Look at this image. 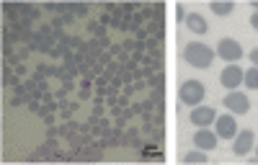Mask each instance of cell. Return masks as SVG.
Masks as SVG:
<instances>
[{
    "label": "cell",
    "mask_w": 258,
    "mask_h": 165,
    "mask_svg": "<svg viewBox=\"0 0 258 165\" xmlns=\"http://www.w3.org/2000/svg\"><path fill=\"white\" fill-rule=\"evenodd\" d=\"M59 116H62V121H70L73 119V109H59Z\"/></svg>",
    "instance_id": "83f0119b"
},
{
    "label": "cell",
    "mask_w": 258,
    "mask_h": 165,
    "mask_svg": "<svg viewBox=\"0 0 258 165\" xmlns=\"http://www.w3.org/2000/svg\"><path fill=\"white\" fill-rule=\"evenodd\" d=\"M217 137L222 139H235V134H238V124H235L232 116H217Z\"/></svg>",
    "instance_id": "ba28073f"
},
{
    "label": "cell",
    "mask_w": 258,
    "mask_h": 165,
    "mask_svg": "<svg viewBox=\"0 0 258 165\" xmlns=\"http://www.w3.org/2000/svg\"><path fill=\"white\" fill-rule=\"evenodd\" d=\"M41 101H44V103H47V106H52V103H54V96H52V93L47 91V93H44V98H41Z\"/></svg>",
    "instance_id": "e575fe53"
},
{
    "label": "cell",
    "mask_w": 258,
    "mask_h": 165,
    "mask_svg": "<svg viewBox=\"0 0 258 165\" xmlns=\"http://www.w3.org/2000/svg\"><path fill=\"white\" fill-rule=\"evenodd\" d=\"M91 98H93V93H91V91H83V88L78 91V101H91Z\"/></svg>",
    "instance_id": "d4e9b609"
},
{
    "label": "cell",
    "mask_w": 258,
    "mask_h": 165,
    "mask_svg": "<svg viewBox=\"0 0 258 165\" xmlns=\"http://www.w3.org/2000/svg\"><path fill=\"white\" fill-rule=\"evenodd\" d=\"M209 8H212L214 16H230V13L235 11L232 3H217V0H214V3H209Z\"/></svg>",
    "instance_id": "8fae6325"
},
{
    "label": "cell",
    "mask_w": 258,
    "mask_h": 165,
    "mask_svg": "<svg viewBox=\"0 0 258 165\" xmlns=\"http://www.w3.org/2000/svg\"><path fill=\"white\" fill-rule=\"evenodd\" d=\"M98 62H101V65L106 67V65H109V62H114V57H111V52H103L101 57H98Z\"/></svg>",
    "instance_id": "603a6c76"
},
{
    "label": "cell",
    "mask_w": 258,
    "mask_h": 165,
    "mask_svg": "<svg viewBox=\"0 0 258 165\" xmlns=\"http://www.w3.org/2000/svg\"><path fill=\"white\" fill-rule=\"evenodd\" d=\"M222 103L232 111V114H238V116H243V114H248V109H250V101H248V96H243V93H227L225 98H222Z\"/></svg>",
    "instance_id": "277c9868"
},
{
    "label": "cell",
    "mask_w": 258,
    "mask_h": 165,
    "mask_svg": "<svg viewBox=\"0 0 258 165\" xmlns=\"http://www.w3.org/2000/svg\"><path fill=\"white\" fill-rule=\"evenodd\" d=\"M243 82L250 88V91H258V67H250V70H245V75H243Z\"/></svg>",
    "instance_id": "7c38bea8"
},
{
    "label": "cell",
    "mask_w": 258,
    "mask_h": 165,
    "mask_svg": "<svg viewBox=\"0 0 258 165\" xmlns=\"http://www.w3.org/2000/svg\"><path fill=\"white\" fill-rule=\"evenodd\" d=\"M121 47H124V52L132 54V52L137 49V41H135V39H126V41H121Z\"/></svg>",
    "instance_id": "ffe728a7"
},
{
    "label": "cell",
    "mask_w": 258,
    "mask_h": 165,
    "mask_svg": "<svg viewBox=\"0 0 258 165\" xmlns=\"http://www.w3.org/2000/svg\"><path fill=\"white\" fill-rule=\"evenodd\" d=\"M26 72H29V70H26V65H16V75H18V77H24Z\"/></svg>",
    "instance_id": "d6a6232c"
},
{
    "label": "cell",
    "mask_w": 258,
    "mask_h": 165,
    "mask_svg": "<svg viewBox=\"0 0 258 165\" xmlns=\"http://www.w3.org/2000/svg\"><path fill=\"white\" fill-rule=\"evenodd\" d=\"M75 13L78 16H88V6H75Z\"/></svg>",
    "instance_id": "836d02e7"
},
{
    "label": "cell",
    "mask_w": 258,
    "mask_h": 165,
    "mask_svg": "<svg viewBox=\"0 0 258 165\" xmlns=\"http://www.w3.org/2000/svg\"><path fill=\"white\" fill-rule=\"evenodd\" d=\"M18 39H21V36H18L16 31H8V29L3 31V41H6V44H16Z\"/></svg>",
    "instance_id": "d6986e66"
},
{
    "label": "cell",
    "mask_w": 258,
    "mask_h": 165,
    "mask_svg": "<svg viewBox=\"0 0 258 165\" xmlns=\"http://www.w3.org/2000/svg\"><path fill=\"white\" fill-rule=\"evenodd\" d=\"M153 72H155V67H150V65H145V67H142V77H147V80H150V77H155Z\"/></svg>",
    "instance_id": "f546056e"
},
{
    "label": "cell",
    "mask_w": 258,
    "mask_h": 165,
    "mask_svg": "<svg viewBox=\"0 0 258 165\" xmlns=\"http://www.w3.org/2000/svg\"><path fill=\"white\" fill-rule=\"evenodd\" d=\"M183 162H207V155L199 152V150H194V152H186L183 155Z\"/></svg>",
    "instance_id": "2e32d148"
},
{
    "label": "cell",
    "mask_w": 258,
    "mask_h": 165,
    "mask_svg": "<svg viewBox=\"0 0 258 165\" xmlns=\"http://www.w3.org/2000/svg\"><path fill=\"white\" fill-rule=\"evenodd\" d=\"M78 86H80L83 91H91V88H93V80H88V77H83V80L78 82Z\"/></svg>",
    "instance_id": "484cf974"
},
{
    "label": "cell",
    "mask_w": 258,
    "mask_h": 165,
    "mask_svg": "<svg viewBox=\"0 0 258 165\" xmlns=\"http://www.w3.org/2000/svg\"><path fill=\"white\" fill-rule=\"evenodd\" d=\"M153 109H155V101H153V98L142 101V111H153Z\"/></svg>",
    "instance_id": "4316f807"
},
{
    "label": "cell",
    "mask_w": 258,
    "mask_h": 165,
    "mask_svg": "<svg viewBox=\"0 0 258 165\" xmlns=\"http://www.w3.org/2000/svg\"><path fill=\"white\" fill-rule=\"evenodd\" d=\"M183 59L191 67L207 70L212 65V59H214V52L207 44H202V41H191V44H186V49H183Z\"/></svg>",
    "instance_id": "6da1fadb"
},
{
    "label": "cell",
    "mask_w": 258,
    "mask_h": 165,
    "mask_svg": "<svg viewBox=\"0 0 258 165\" xmlns=\"http://www.w3.org/2000/svg\"><path fill=\"white\" fill-rule=\"evenodd\" d=\"M3 86L6 88H16V86H21V77L16 72H11L8 67H3Z\"/></svg>",
    "instance_id": "4fadbf2b"
},
{
    "label": "cell",
    "mask_w": 258,
    "mask_h": 165,
    "mask_svg": "<svg viewBox=\"0 0 258 165\" xmlns=\"http://www.w3.org/2000/svg\"><path fill=\"white\" fill-rule=\"evenodd\" d=\"M217 121V114H214V109H209V106H194V111H191V124H197L199 129H204V127H209V124H214Z\"/></svg>",
    "instance_id": "52a82bcc"
},
{
    "label": "cell",
    "mask_w": 258,
    "mask_h": 165,
    "mask_svg": "<svg viewBox=\"0 0 258 165\" xmlns=\"http://www.w3.org/2000/svg\"><path fill=\"white\" fill-rule=\"evenodd\" d=\"M147 86V82H142V80H135V91H142Z\"/></svg>",
    "instance_id": "ab89813d"
},
{
    "label": "cell",
    "mask_w": 258,
    "mask_h": 165,
    "mask_svg": "<svg viewBox=\"0 0 258 165\" xmlns=\"http://www.w3.org/2000/svg\"><path fill=\"white\" fill-rule=\"evenodd\" d=\"M163 139H165V132H163V127H160L158 132H153V142H158V144H163Z\"/></svg>",
    "instance_id": "cb8c5ba5"
},
{
    "label": "cell",
    "mask_w": 258,
    "mask_h": 165,
    "mask_svg": "<svg viewBox=\"0 0 258 165\" xmlns=\"http://www.w3.org/2000/svg\"><path fill=\"white\" fill-rule=\"evenodd\" d=\"M250 62H253V67H258V49L250 52Z\"/></svg>",
    "instance_id": "8d00e7d4"
},
{
    "label": "cell",
    "mask_w": 258,
    "mask_h": 165,
    "mask_svg": "<svg viewBox=\"0 0 258 165\" xmlns=\"http://www.w3.org/2000/svg\"><path fill=\"white\" fill-rule=\"evenodd\" d=\"M243 70L238 67V65H227L225 70H222V75H220V86H225L227 91H235L243 82Z\"/></svg>",
    "instance_id": "8992f818"
},
{
    "label": "cell",
    "mask_w": 258,
    "mask_h": 165,
    "mask_svg": "<svg viewBox=\"0 0 258 165\" xmlns=\"http://www.w3.org/2000/svg\"><path fill=\"white\" fill-rule=\"evenodd\" d=\"M109 52H111V57H119V54L124 52V47H121V44H111V49H109Z\"/></svg>",
    "instance_id": "4dcf8cb0"
},
{
    "label": "cell",
    "mask_w": 258,
    "mask_h": 165,
    "mask_svg": "<svg viewBox=\"0 0 258 165\" xmlns=\"http://www.w3.org/2000/svg\"><path fill=\"white\" fill-rule=\"evenodd\" d=\"M142 157H163V152L155 147V142H150L147 147H142Z\"/></svg>",
    "instance_id": "e0dca14e"
},
{
    "label": "cell",
    "mask_w": 258,
    "mask_h": 165,
    "mask_svg": "<svg viewBox=\"0 0 258 165\" xmlns=\"http://www.w3.org/2000/svg\"><path fill=\"white\" fill-rule=\"evenodd\" d=\"M194 144H197L199 150L209 152V150H214V147H217V134H214V132H209V129L204 127V129H199L197 134H194Z\"/></svg>",
    "instance_id": "9c48e42d"
},
{
    "label": "cell",
    "mask_w": 258,
    "mask_h": 165,
    "mask_svg": "<svg viewBox=\"0 0 258 165\" xmlns=\"http://www.w3.org/2000/svg\"><path fill=\"white\" fill-rule=\"evenodd\" d=\"M36 88L47 93V91H49V82H47V80H41V82H36Z\"/></svg>",
    "instance_id": "d590c367"
},
{
    "label": "cell",
    "mask_w": 258,
    "mask_h": 165,
    "mask_svg": "<svg viewBox=\"0 0 258 165\" xmlns=\"http://www.w3.org/2000/svg\"><path fill=\"white\" fill-rule=\"evenodd\" d=\"M217 57L220 59H225V62H238L240 57H243V47L238 44L235 39H222L220 41V47H217Z\"/></svg>",
    "instance_id": "3957f363"
},
{
    "label": "cell",
    "mask_w": 258,
    "mask_h": 165,
    "mask_svg": "<svg viewBox=\"0 0 258 165\" xmlns=\"http://www.w3.org/2000/svg\"><path fill=\"white\" fill-rule=\"evenodd\" d=\"M135 39H137V41H147V39H150L147 29H137V31H135Z\"/></svg>",
    "instance_id": "7402d4cb"
},
{
    "label": "cell",
    "mask_w": 258,
    "mask_h": 165,
    "mask_svg": "<svg viewBox=\"0 0 258 165\" xmlns=\"http://www.w3.org/2000/svg\"><path fill=\"white\" fill-rule=\"evenodd\" d=\"M132 111L135 114H142V103H132Z\"/></svg>",
    "instance_id": "60d3db41"
},
{
    "label": "cell",
    "mask_w": 258,
    "mask_h": 165,
    "mask_svg": "<svg viewBox=\"0 0 258 165\" xmlns=\"http://www.w3.org/2000/svg\"><path fill=\"white\" fill-rule=\"evenodd\" d=\"M186 26H188L194 34H199V36L207 34V21H204L199 13H188V16H186Z\"/></svg>",
    "instance_id": "30bf717a"
},
{
    "label": "cell",
    "mask_w": 258,
    "mask_h": 165,
    "mask_svg": "<svg viewBox=\"0 0 258 165\" xmlns=\"http://www.w3.org/2000/svg\"><path fill=\"white\" fill-rule=\"evenodd\" d=\"M253 144H255V134H253L250 129H243V132H238V134H235L232 152L238 155V157H243V155H248V152L253 150Z\"/></svg>",
    "instance_id": "5b68a950"
},
{
    "label": "cell",
    "mask_w": 258,
    "mask_h": 165,
    "mask_svg": "<svg viewBox=\"0 0 258 165\" xmlns=\"http://www.w3.org/2000/svg\"><path fill=\"white\" fill-rule=\"evenodd\" d=\"M18 13H21V18H39V8L36 6H24V3H21L18 6Z\"/></svg>",
    "instance_id": "9a60e30c"
},
{
    "label": "cell",
    "mask_w": 258,
    "mask_h": 165,
    "mask_svg": "<svg viewBox=\"0 0 258 165\" xmlns=\"http://www.w3.org/2000/svg\"><path fill=\"white\" fill-rule=\"evenodd\" d=\"M121 93H124V96H129V98H132V93H135V82H126V86L121 88Z\"/></svg>",
    "instance_id": "f1b7e54d"
},
{
    "label": "cell",
    "mask_w": 258,
    "mask_h": 165,
    "mask_svg": "<svg viewBox=\"0 0 258 165\" xmlns=\"http://www.w3.org/2000/svg\"><path fill=\"white\" fill-rule=\"evenodd\" d=\"M54 137H57V127H49L47 129V139H54Z\"/></svg>",
    "instance_id": "74e56055"
},
{
    "label": "cell",
    "mask_w": 258,
    "mask_h": 165,
    "mask_svg": "<svg viewBox=\"0 0 258 165\" xmlns=\"http://www.w3.org/2000/svg\"><path fill=\"white\" fill-rule=\"evenodd\" d=\"M250 26H253V29H258V13H253V16H250Z\"/></svg>",
    "instance_id": "f35d334b"
},
{
    "label": "cell",
    "mask_w": 258,
    "mask_h": 165,
    "mask_svg": "<svg viewBox=\"0 0 258 165\" xmlns=\"http://www.w3.org/2000/svg\"><path fill=\"white\" fill-rule=\"evenodd\" d=\"M155 11H163V8H160V6H145L140 13H142L145 18H150V21H153V18H155Z\"/></svg>",
    "instance_id": "ac0fdd59"
},
{
    "label": "cell",
    "mask_w": 258,
    "mask_h": 165,
    "mask_svg": "<svg viewBox=\"0 0 258 165\" xmlns=\"http://www.w3.org/2000/svg\"><path fill=\"white\" fill-rule=\"evenodd\" d=\"M68 96H70V93H68V91H64V88H59V91L54 93V98H59V101H68Z\"/></svg>",
    "instance_id": "1f68e13d"
},
{
    "label": "cell",
    "mask_w": 258,
    "mask_h": 165,
    "mask_svg": "<svg viewBox=\"0 0 258 165\" xmlns=\"http://www.w3.org/2000/svg\"><path fill=\"white\" fill-rule=\"evenodd\" d=\"M255 162H258V155H255Z\"/></svg>",
    "instance_id": "7bdbcfd3"
},
{
    "label": "cell",
    "mask_w": 258,
    "mask_h": 165,
    "mask_svg": "<svg viewBox=\"0 0 258 165\" xmlns=\"http://www.w3.org/2000/svg\"><path fill=\"white\" fill-rule=\"evenodd\" d=\"M253 13H258V0H255V3H253Z\"/></svg>",
    "instance_id": "b9f144b4"
},
{
    "label": "cell",
    "mask_w": 258,
    "mask_h": 165,
    "mask_svg": "<svg viewBox=\"0 0 258 165\" xmlns=\"http://www.w3.org/2000/svg\"><path fill=\"white\" fill-rule=\"evenodd\" d=\"M88 34H91L93 39H103V36H106V26H101L98 21H88Z\"/></svg>",
    "instance_id": "5bb4252c"
},
{
    "label": "cell",
    "mask_w": 258,
    "mask_h": 165,
    "mask_svg": "<svg viewBox=\"0 0 258 165\" xmlns=\"http://www.w3.org/2000/svg\"><path fill=\"white\" fill-rule=\"evenodd\" d=\"M62 26H64L62 16H54V18H52V29H54V31H62Z\"/></svg>",
    "instance_id": "44dd1931"
},
{
    "label": "cell",
    "mask_w": 258,
    "mask_h": 165,
    "mask_svg": "<svg viewBox=\"0 0 258 165\" xmlns=\"http://www.w3.org/2000/svg\"><path fill=\"white\" fill-rule=\"evenodd\" d=\"M178 98H181V103H186V106H199L202 103V98H204V86L199 80H186L183 86H181V91H178Z\"/></svg>",
    "instance_id": "7a4b0ae2"
}]
</instances>
